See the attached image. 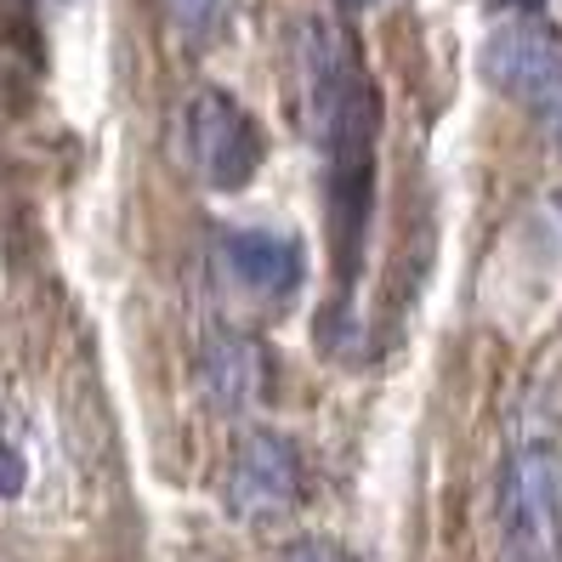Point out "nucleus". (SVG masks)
<instances>
[{"mask_svg": "<svg viewBox=\"0 0 562 562\" xmlns=\"http://www.w3.org/2000/svg\"><path fill=\"white\" fill-rule=\"evenodd\" d=\"M279 562H347L329 540H295V546H284L279 551Z\"/></svg>", "mask_w": 562, "mask_h": 562, "instance_id": "9", "label": "nucleus"}, {"mask_svg": "<svg viewBox=\"0 0 562 562\" xmlns=\"http://www.w3.org/2000/svg\"><path fill=\"white\" fill-rule=\"evenodd\" d=\"M18 488H23V460H18V449L0 443V494H18Z\"/></svg>", "mask_w": 562, "mask_h": 562, "instance_id": "10", "label": "nucleus"}, {"mask_svg": "<svg viewBox=\"0 0 562 562\" xmlns=\"http://www.w3.org/2000/svg\"><path fill=\"white\" fill-rule=\"evenodd\" d=\"M165 23L182 46H211L227 35V0H165Z\"/></svg>", "mask_w": 562, "mask_h": 562, "instance_id": "8", "label": "nucleus"}, {"mask_svg": "<svg viewBox=\"0 0 562 562\" xmlns=\"http://www.w3.org/2000/svg\"><path fill=\"white\" fill-rule=\"evenodd\" d=\"M347 12H363V7H381V0H341Z\"/></svg>", "mask_w": 562, "mask_h": 562, "instance_id": "11", "label": "nucleus"}, {"mask_svg": "<svg viewBox=\"0 0 562 562\" xmlns=\"http://www.w3.org/2000/svg\"><path fill=\"white\" fill-rule=\"evenodd\" d=\"M273 386V352L239 324H216L200 341V392L216 415H250Z\"/></svg>", "mask_w": 562, "mask_h": 562, "instance_id": "7", "label": "nucleus"}, {"mask_svg": "<svg viewBox=\"0 0 562 562\" xmlns=\"http://www.w3.org/2000/svg\"><path fill=\"white\" fill-rule=\"evenodd\" d=\"M501 540L512 562H562V449L522 443L501 472Z\"/></svg>", "mask_w": 562, "mask_h": 562, "instance_id": "4", "label": "nucleus"}, {"mask_svg": "<svg viewBox=\"0 0 562 562\" xmlns=\"http://www.w3.org/2000/svg\"><path fill=\"white\" fill-rule=\"evenodd\" d=\"M302 494H307V467H302V449H295L290 432L256 426V432H245L234 443L222 501L239 522H279L302 506Z\"/></svg>", "mask_w": 562, "mask_h": 562, "instance_id": "5", "label": "nucleus"}, {"mask_svg": "<svg viewBox=\"0 0 562 562\" xmlns=\"http://www.w3.org/2000/svg\"><path fill=\"white\" fill-rule=\"evenodd\" d=\"M177 137H182V165L211 193H239L261 171V154H268L250 109L239 103L234 91H216V86H200L182 103Z\"/></svg>", "mask_w": 562, "mask_h": 562, "instance_id": "2", "label": "nucleus"}, {"mask_svg": "<svg viewBox=\"0 0 562 562\" xmlns=\"http://www.w3.org/2000/svg\"><path fill=\"white\" fill-rule=\"evenodd\" d=\"M216 273L250 302L284 307L307 284V250L302 239L273 234V227H216Z\"/></svg>", "mask_w": 562, "mask_h": 562, "instance_id": "6", "label": "nucleus"}, {"mask_svg": "<svg viewBox=\"0 0 562 562\" xmlns=\"http://www.w3.org/2000/svg\"><path fill=\"white\" fill-rule=\"evenodd\" d=\"M483 80L535 114L551 143H562V35L546 18H512L494 29L483 41Z\"/></svg>", "mask_w": 562, "mask_h": 562, "instance_id": "3", "label": "nucleus"}, {"mask_svg": "<svg viewBox=\"0 0 562 562\" xmlns=\"http://www.w3.org/2000/svg\"><path fill=\"white\" fill-rule=\"evenodd\" d=\"M295 69H302L307 131L329 171V222H336L341 273L352 284L358 245L375 205V131H381V91L363 75L358 41L341 18L313 12L295 23Z\"/></svg>", "mask_w": 562, "mask_h": 562, "instance_id": "1", "label": "nucleus"}]
</instances>
